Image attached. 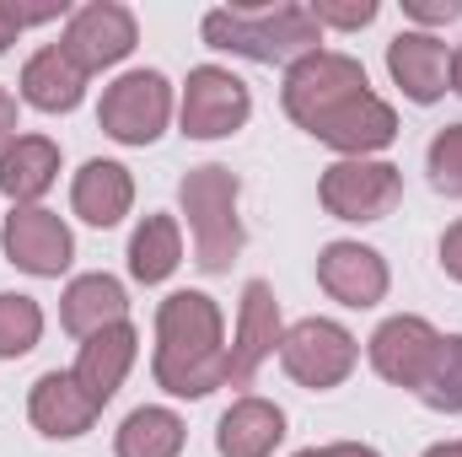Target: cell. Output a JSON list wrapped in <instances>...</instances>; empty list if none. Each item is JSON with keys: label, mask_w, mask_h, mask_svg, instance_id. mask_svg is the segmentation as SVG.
Instances as JSON below:
<instances>
[{"label": "cell", "mask_w": 462, "mask_h": 457, "mask_svg": "<svg viewBox=\"0 0 462 457\" xmlns=\"http://www.w3.org/2000/svg\"><path fill=\"white\" fill-rule=\"evenodd\" d=\"M285 114L296 118L312 140L345 151V156H371L398 140V114L365 87L360 60L349 54H307L285 70Z\"/></svg>", "instance_id": "cell-1"}, {"label": "cell", "mask_w": 462, "mask_h": 457, "mask_svg": "<svg viewBox=\"0 0 462 457\" xmlns=\"http://www.w3.org/2000/svg\"><path fill=\"white\" fill-rule=\"evenodd\" d=\"M156 382L172 398H210L226 387L221 307L205 291H172L156 307Z\"/></svg>", "instance_id": "cell-2"}, {"label": "cell", "mask_w": 462, "mask_h": 457, "mask_svg": "<svg viewBox=\"0 0 462 457\" xmlns=\"http://www.w3.org/2000/svg\"><path fill=\"white\" fill-rule=\"evenodd\" d=\"M199 33L210 49H226L258 65H296L318 54V38H323L307 5H221L199 22Z\"/></svg>", "instance_id": "cell-3"}, {"label": "cell", "mask_w": 462, "mask_h": 457, "mask_svg": "<svg viewBox=\"0 0 462 457\" xmlns=\"http://www.w3.org/2000/svg\"><path fill=\"white\" fill-rule=\"evenodd\" d=\"M236 173L210 162V167H194L183 183H178V205L194 227V264L205 275H226L242 253V221H236Z\"/></svg>", "instance_id": "cell-4"}, {"label": "cell", "mask_w": 462, "mask_h": 457, "mask_svg": "<svg viewBox=\"0 0 462 457\" xmlns=\"http://www.w3.org/2000/svg\"><path fill=\"white\" fill-rule=\"evenodd\" d=\"M280 360H285L291 382H301V387H312V393H328V387H339L349 371H355L360 344H355V334H349L345 323H334V318H301L296 329H285Z\"/></svg>", "instance_id": "cell-5"}, {"label": "cell", "mask_w": 462, "mask_h": 457, "mask_svg": "<svg viewBox=\"0 0 462 457\" xmlns=\"http://www.w3.org/2000/svg\"><path fill=\"white\" fill-rule=\"evenodd\" d=\"M323 210L339 221H382L398 200H403V173L393 162H371V156H345L323 173L318 183Z\"/></svg>", "instance_id": "cell-6"}, {"label": "cell", "mask_w": 462, "mask_h": 457, "mask_svg": "<svg viewBox=\"0 0 462 457\" xmlns=\"http://www.w3.org/2000/svg\"><path fill=\"white\" fill-rule=\"evenodd\" d=\"M172 118V87L162 70H129L103 92L97 124L103 135H114L118 145H151Z\"/></svg>", "instance_id": "cell-7"}, {"label": "cell", "mask_w": 462, "mask_h": 457, "mask_svg": "<svg viewBox=\"0 0 462 457\" xmlns=\"http://www.w3.org/2000/svg\"><path fill=\"white\" fill-rule=\"evenodd\" d=\"M247 114H253L247 81H236L221 65L189 70V87H183V135L189 140H226L247 124Z\"/></svg>", "instance_id": "cell-8"}, {"label": "cell", "mask_w": 462, "mask_h": 457, "mask_svg": "<svg viewBox=\"0 0 462 457\" xmlns=\"http://www.w3.org/2000/svg\"><path fill=\"white\" fill-rule=\"evenodd\" d=\"M0 242H5V258H11L16 269L38 275V280H60V275L70 269V258H76L70 227H65L54 210H43V205H16V210L5 216Z\"/></svg>", "instance_id": "cell-9"}, {"label": "cell", "mask_w": 462, "mask_h": 457, "mask_svg": "<svg viewBox=\"0 0 462 457\" xmlns=\"http://www.w3.org/2000/svg\"><path fill=\"white\" fill-rule=\"evenodd\" d=\"M140 43V27H134V11L118 5V0H92L81 11H70V27H65V54L92 76V70H108L118 65L129 49Z\"/></svg>", "instance_id": "cell-10"}, {"label": "cell", "mask_w": 462, "mask_h": 457, "mask_svg": "<svg viewBox=\"0 0 462 457\" xmlns=\"http://www.w3.org/2000/svg\"><path fill=\"white\" fill-rule=\"evenodd\" d=\"M436 360H441V334L425 323V318H387L376 334H371V366H376V377H387L393 387H409V393H420L425 382H430V371H436Z\"/></svg>", "instance_id": "cell-11"}, {"label": "cell", "mask_w": 462, "mask_h": 457, "mask_svg": "<svg viewBox=\"0 0 462 457\" xmlns=\"http://www.w3.org/2000/svg\"><path fill=\"white\" fill-rule=\"evenodd\" d=\"M285 323H280V302L269 291V280H247L242 285V312H236V340L226 344V382L247 387L258 377V366L280 350Z\"/></svg>", "instance_id": "cell-12"}, {"label": "cell", "mask_w": 462, "mask_h": 457, "mask_svg": "<svg viewBox=\"0 0 462 457\" xmlns=\"http://www.w3.org/2000/svg\"><path fill=\"white\" fill-rule=\"evenodd\" d=\"M318 285L345 307H376L387 296V264L365 242H328L318 253Z\"/></svg>", "instance_id": "cell-13"}, {"label": "cell", "mask_w": 462, "mask_h": 457, "mask_svg": "<svg viewBox=\"0 0 462 457\" xmlns=\"http://www.w3.org/2000/svg\"><path fill=\"white\" fill-rule=\"evenodd\" d=\"M387 70H393V81L403 87V98L425 108V103H436V98L447 92V81H452V54H447V43H441L436 33L414 27V33H398V38L387 43Z\"/></svg>", "instance_id": "cell-14"}, {"label": "cell", "mask_w": 462, "mask_h": 457, "mask_svg": "<svg viewBox=\"0 0 462 457\" xmlns=\"http://www.w3.org/2000/svg\"><path fill=\"white\" fill-rule=\"evenodd\" d=\"M97 398L70 377V371H43L38 382H32V398H27V415H32V425L43 431V436H54V442H70V436H87L92 431V420H97Z\"/></svg>", "instance_id": "cell-15"}, {"label": "cell", "mask_w": 462, "mask_h": 457, "mask_svg": "<svg viewBox=\"0 0 462 457\" xmlns=\"http://www.w3.org/2000/svg\"><path fill=\"white\" fill-rule=\"evenodd\" d=\"M280 442H285V409L269 398H236L216 425L221 457H274Z\"/></svg>", "instance_id": "cell-16"}, {"label": "cell", "mask_w": 462, "mask_h": 457, "mask_svg": "<svg viewBox=\"0 0 462 457\" xmlns=\"http://www.w3.org/2000/svg\"><path fill=\"white\" fill-rule=\"evenodd\" d=\"M129 205H134V178H129V167H118V162H87L81 173H76V183H70V210L87 221V227H118L124 216H129Z\"/></svg>", "instance_id": "cell-17"}, {"label": "cell", "mask_w": 462, "mask_h": 457, "mask_svg": "<svg viewBox=\"0 0 462 457\" xmlns=\"http://www.w3.org/2000/svg\"><path fill=\"white\" fill-rule=\"evenodd\" d=\"M134 350H140V334H134L129 323H114V329H103V334H92V340L81 344L70 377H76L97 404H108L118 387H124L129 366H134Z\"/></svg>", "instance_id": "cell-18"}, {"label": "cell", "mask_w": 462, "mask_h": 457, "mask_svg": "<svg viewBox=\"0 0 462 457\" xmlns=\"http://www.w3.org/2000/svg\"><path fill=\"white\" fill-rule=\"evenodd\" d=\"M60 178V145L43 140V135H16L5 151H0V194L16 200V205H32L54 189Z\"/></svg>", "instance_id": "cell-19"}, {"label": "cell", "mask_w": 462, "mask_h": 457, "mask_svg": "<svg viewBox=\"0 0 462 457\" xmlns=\"http://www.w3.org/2000/svg\"><path fill=\"white\" fill-rule=\"evenodd\" d=\"M81 92H87V70H81L60 43L38 49V54L22 65V98H27L32 108H43V114H70V108L81 103Z\"/></svg>", "instance_id": "cell-20"}, {"label": "cell", "mask_w": 462, "mask_h": 457, "mask_svg": "<svg viewBox=\"0 0 462 457\" xmlns=\"http://www.w3.org/2000/svg\"><path fill=\"white\" fill-rule=\"evenodd\" d=\"M124 312H129V302H124V285H118L114 275H81L60 296V323L76 340H92V334L124 323Z\"/></svg>", "instance_id": "cell-21"}, {"label": "cell", "mask_w": 462, "mask_h": 457, "mask_svg": "<svg viewBox=\"0 0 462 457\" xmlns=\"http://www.w3.org/2000/svg\"><path fill=\"white\" fill-rule=\"evenodd\" d=\"M183 264V237L172 216H145L129 237V275L140 285H162L172 269Z\"/></svg>", "instance_id": "cell-22"}, {"label": "cell", "mask_w": 462, "mask_h": 457, "mask_svg": "<svg viewBox=\"0 0 462 457\" xmlns=\"http://www.w3.org/2000/svg\"><path fill=\"white\" fill-rule=\"evenodd\" d=\"M189 442V425L172 415V409H134L124 425H118V457H178Z\"/></svg>", "instance_id": "cell-23"}, {"label": "cell", "mask_w": 462, "mask_h": 457, "mask_svg": "<svg viewBox=\"0 0 462 457\" xmlns=\"http://www.w3.org/2000/svg\"><path fill=\"white\" fill-rule=\"evenodd\" d=\"M43 334V307L22 291H0V360L27 355Z\"/></svg>", "instance_id": "cell-24"}, {"label": "cell", "mask_w": 462, "mask_h": 457, "mask_svg": "<svg viewBox=\"0 0 462 457\" xmlns=\"http://www.w3.org/2000/svg\"><path fill=\"white\" fill-rule=\"evenodd\" d=\"M420 398H425L436 415H462V334L441 340V360H436L430 382L420 387Z\"/></svg>", "instance_id": "cell-25"}, {"label": "cell", "mask_w": 462, "mask_h": 457, "mask_svg": "<svg viewBox=\"0 0 462 457\" xmlns=\"http://www.w3.org/2000/svg\"><path fill=\"white\" fill-rule=\"evenodd\" d=\"M430 189L447 194V200H462V124H447L436 140H430Z\"/></svg>", "instance_id": "cell-26"}, {"label": "cell", "mask_w": 462, "mask_h": 457, "mask_svg": "<svg viewBox=\"0 0 462 457\" xmlns=\"http://www.w3.org/2000/svg\"><path fill=\"white\" fill-rule=\"evenodd\" d=\"M307 11H312V22H318V27H345V33L365 27V22H376V0H349V5H334V0H312Z\"/></svg>", "instance_id": "cell-27"}, {"label": "cell", "mask_w": 462, "mask_h": 457, "mask_svg": "<svg viewBox=\"0 0 462 457\" xmlns=\"http://www.w3.org/2000/svg\"><path fill=\"white\" fill-rule=\"evenodd\" d=\"M403 11H409L414 22L436 27V22H457V16H462V0H403Z\"/></svg>", "instance_id": "cell-28"}, {"label": "cell", "mask_w": 462, "mask_h": 457, "mask_svg": "<svg viewBox=\"0 0 462 457\" xmlns=\"http://www.w3.org/2000/svg\"><path fill=\"white\" fill-rule=\"evenodd\" d=\"M441 269H447L452 280H462V221L447 227V237H441Z\"/></svg>", "instance_id": "cell-29"}, {"label": "cell", "mask_w": 462, "mask_h": 457, "mask_svg": "<svg viewBox=\"0 0 462 457\" xmlns=\"http://www.w3.org/2000/svg\"><path fill=\"white\" fill-rule=\"evenodd\" d=\"M296 457H382L376 447H360V442H334V447H307Z\"/></svg>", "instance_id": "cell-30"}, {"label": "cell", "mask_w": 462, "mask_h": 457, "mask_svg": "<svg viewBox=\"0 0 462 457\" xmlns=\"http://www.w3.org/2000/svg\"><path fill=\"white\" fill-rule=\"evenodd\" d=\"M11 140H16V98L0 87V151H5Z\"/></svg>", "instance_id": "cell-31"}, {"label": "cell", "mask_w": 462, "mask_h": 457, "mask_svg": "<svg viewBox=\"0 0 462 457\" xmlns=\"http://www.w3.org/2000/svg\"><path fill=\"white\" fill-rule=\"evenodd\" d=\"M16 33H22V22H16V11H11V0H0V54L16 43Z\"/></svg>", "instance_id": "cell-32"}, {"label": "cell", "mask_w": 462, "mask_h": 457, "mask_svg": "<svg viewBox=\"0 0 462 457\" xmlns=\"http://www.w3.org/2000/svg\"><path fill=\"white\" fill-rule=\"evenodd\" d=\"M425 457H462V442H441V447H430Z\"/></svg>", "instance_id": "cell-33"}, {"label": "cell", "mask_w": 462, "mask_h": 457, "mask_svg": "<svg viewBox=\"0 0 462 457\" xmlns=\"http://www.w3.org/2000/svg\"><path fill=\"white\" fill-rule=\"evenodd\" d=\"M452 92H457V98H462V49H457V54H452Z\"/></svg>", "instance_id": "cell-34"}]
</instances>
